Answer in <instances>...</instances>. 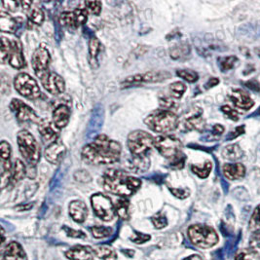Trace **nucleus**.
<instances>
[{
  "instance_id": "nucleus-1",
  "label": "nucleus",
  "mask_w": 260,
  "mask_h": 260,
  "mask_svg": "<svg viewBox=\"0 0 260 260\" xmlns=\"http://www.w3.org/2000/svg\"><path fill=\"white\" fill-rule=\"evenodd\" d=\"M122 146L118 142L109 139L106 135H100L95 141L83 147V161L90 165H109L118 162Z\"/></svg>"
},
{
  "instance_id": "nucleus-2",
  "label": "nucleus",
  "mask_w": 260,
  "mask_h": 260,
  "mask_svg": "<svg viewBox=\"0 0 260 260\" xmlns=\"http://www.w3.org/2000/svg\"><path fill=\"white\" fill-rule=\"evenodd\" d=\"M103 184L107 192L126 198L141 188L142 180L122 171L108 170L104 175Z\"/></svg>"
},
{
  "instance_id": "nucleus-3",
  "label": "nucleus",
  "mask_w": 260,
  "mask_h": 260,
  "mask_svg": "<svg viewBox=\"0 0 260 260\" xmlns=\"http://www.w3.org/2000/svg\"><path fill=\"white\" fill-rule=\"evenodd\" d=\"M154 147L163 157L170 160L173 165L182 167L184 155L182 153V143L172 136H160L155 138Z\"/></svg>"
},
{
  "instance_id": "nucleus-4",
  "label": "nucleus",
  "mask_w": 260,
  "mask_h": 260,
  "mask_svg": "<svg viewBox=\"0 0 260 260\" xmlns=\"http://www.w3.org/2000/svg\"><path fill=\"white\" fill-rule=\"evenodd\" d=\"M144 123L155 133L166 135L176 130L179 121L175 112L165 109H157L145 118Z\"/></svg>"
},
{
  "instance_id": "nucleus-5",
  "label": "nucleus",
  "mask_w": 260,
  "mask_h": 260,
  "mask_svg": "<svg viewBox=\"0 0 260 260\" xmlns=\"http://www.w3.org/2000/svg\"><path fill=\"white\" fill-rule=\"evenodd\" d=\"M17 140L19 150L25 162L30 167H35L40 160L41 155L40 147L36 138L28 131L22 130L18 133Z\"/></svg>"
},
{
  "instance_id": "nucleus-6",
  "label": "nucleus",
  "mask_w": 260,
  "mask_h": 260,
  "mask_svg": "<svg viewBox=\"0 0 260 260\" xmlns=\"http://www.w3.org/2000/svg\"><path fill=\"white\" fill-rule=\"evenodd\" d=\"M154 141L155 138L152 135L145 131L137 130L130 133L127 143L131 154L135 158H146L154 146Z\"/></svg>"
},
{
  "instance_id": "nucleus-7",
  "label": "nucleus",
  "mask_w": 260,
  "mask_h": 260,
  "mask_svg": "<svg viewBox=\"0 0 260 260\" xmlns=\"http://www.w3.org/2000/svg\"><path fill=\"white\" fill-rule=\"evenodd\" d=\"M188 237L193 245L201 248H213L218 243V236L211 226L195 224L188 228Z\"/></svg>"
},
{
  "instance_id": "nucleus-8",
  "label": "nucleus",
  "mask_w": 260,
  "mask_h": 260,
  "mask_svg": "<svg viewBox=\"0 0 260 260\" xmlns=\"http://www.w3.org/2000/svg\"><path fill=\"white\" fill-rule=\"evenodd\" d=\"M16 91L29 100H36L41 95L39 85L35 78L27 73H19L14 79Z\"/></svg>"
},
{
  "instance_id": "nucleus-9",
  "label": "nucleus",
  "mask_w": 260,
  "mask_h": 260,
  "mask_svg": "<svg viewBox=\"0 0 260 260\" xmlns=\"http://www.w3.org/2000/svg\"><path fill=\"white\" fill-rule=\"evenodd\" d=\"M92 208L95 214L104 221H111L115 217V206L107 195L96 193L91 198Z\"/></svg>"
},
{
  "instance_id": "nucleus-10",
  "label": "nucleus",
  "mask_w": 260,
  "mask_h": 260,
  "mask_svg": "<svg viewBox=\"0 0 260 260\" xmlns=\"http://www.w3.org/2000/svg\"><path fill=\"white\" fill-rule=\"evenodd\" d=\"M171 78V73L167 71H149L142 74H136L134 76L128 77L122 85L125 87L138 85L142 83H156L162 82Z\"/></svg>"
},
{
  "instance_id": "nucleus-11",
  "label": "nucleus",
  "mask_w": 260,
  "mask_h": 260,
  "mask_svg": "<svg viewBox=\"0 0 260 260\" xmlns=\"http://www.w3.org/2000/svg\"><path fill=\"white\" fill-rule=\"evenodd\" d=\"M51 60V56L48 49L44 46L37 48L31 59L32 69L36 72V76L40 79L46 73L49 72V64Z\"/></svg>"
},
{
  "instance_id": "nucleus-12",
  "label": "nucleus",
  "mask_w": 260,
  "mask_h": 260,
  "mask_svg": "<svg viewBox=\"0 0 260 260\" xmlns=\"http://www.w3.org/2000/svg\"><path fill=\"white\" fill-rule=\"evenodd\" d=\"M10 109L15 113L17 119L21 122H32L38 124L40 123V120L36 111L21 100L13 99L10 103Z\"/></svg>"
},
{
  "instance_id": "nucleus-13",
  "label": "nucleus",
  "mask_w": 260,
  "mask_h": 260,
  "mask_svg": "<svg viewBox=\"0 0 260 260\" xmlns=\"http://www.w3.org/2000/svg\"><path fill=\"white\" fill-rule=\"evenodd\" d=\"M88 11L86 8H77L72 12H63L59 17V23L70 28H76L86 24Z\"/></svg>"
},
{
  "instance_id": "nucleus-14",
  "label": "nucleus",
  "mask_w": 260,
  "mask_h": 260,
  "mask_svg": "<svg viewBox=\"0 0 260 260\" xmlns=\"http://www.w3.org/2000/svg\"><path fill=\"white\" fill-rule=\"evenodd\" d=\"M40 81L42 86L52 95H60L66 90L64 80L56 72L49 71L43 77L40 78Z\"/></svg>"
},
{
  "instance_id": "nucleus-15",
  "label": "nucleus",
  "mask_w": 260,
  "mask_h": 260,
  "mask_svg": "<svg viewBox=\"0 0 260 260\" xmlns=\"http://www.w3.org/2000/svg\"><path fill=\"white\" fill-rule=\"evenodd\" d=\"M66 152H67V148L64 144L58 140L57 142H53L48 145L44 152V156L49 163L56 165V164H59V162L62 160Z\"/></svg>"
},
{
  "instance_id": "nucleus-16",
  "label": "nucleus",
  "mask_w": 260,
  "mask_h": 260,
  "mask_svg": "<svg viewBox=\"0 0 260 260\" xmlns=\"http://www.w3.org/2000/svg\"><path fill=\"white\" fill-rule=\"evenodd\" d=\"M57 129L58 128L53 124V122L49 121L47 119L41 120L38 125V131L40 133L42 140L49 144L58 141L59 133Z\"/></svg>"
},
{
  "instance_id": "nucleus-17",
  "label": "nucleus",
  "mask_w": 260,
  "mask_h": 260,
  "mask_svg": "<svg viewBox=\"0 0 260 260\" xmlns=\"http://www.w3.org/2000/svg\"><path fill=\"white\" fill-rule=\"evenodd\" d=\"M9 63L12 68L17 70L23 69L25 64L23 46L21 41L17 38H14L12 40V49L9 56Z\"/></svg>"
},
{
  "instance_id": "nucleus-18",
  "label": "nucleus",
  "mask_w": 260,
  "mask_h": 260,
  "mask_svg": "<svg viewBox=\"0 0 260 260\" xmlns=\"http://www.w3.org/2000/svg\"><path fill=\"white\" fill-rule=\"evenodd\" d=\"M66 256L71 260H93L94 248L86 246H75L66 252Z\"/></svg>"
},
{
  "instance_id": "nucleus-19",
  "label": "nucleus",
  "mask_w": 260,
  "mask_h": 260,
  "mask_svg": "<svg viewBox=\"0 0 260 260\" xmlns=\"http://www.w3.org/2000/svg\"><path fill=\"white\" fill-rule=\"evenodd\" d=\"M71 119L70 107L60 105L53 112V124L58 128L62 129L68 126Z\"/></svg>"
},
{
  "instance_id": "nucleus-20",
  "label": "nucleus",
  "mask_w": 260,
  "mask_h": 260,
  "mask_svg": "<svg viewBox=\"0 0 260 260\" xmlns=\"http://www.w3.org/2000/svg\"><path fill=\"white\" fill-rule=\"evenodd\" d=\"M230 100L235 105V107L240 108V109L248 110L254 105V103L250 99V96L246 92H244L243 90H239V89L234 90L230 94Z\"/></svg>"
},
{
  "instance_id": "nucleus-21",
  "label": "nucleus",
  "mask_w": 260,
  "mask_h": 260,
  "mask_svg": "<svg viewBox=\"0 0 260 260\" xmlns=\"http://www.w3.org/2000/svg\"><path fill=\"white\" fill-rule=\"evenodd\" d=\"M70 214L71 218L78 223H82L88 215V209L87 206L79 200L71 202L70 204Z\"/></svg>"
},
{
  "instance_id": "nucleus-22",
  "label": "nucleus",
  "mask_w": 260,
  "mask_h": 260,
  "mask_svg": "<svg viewBox=\"0 0 260 260\" xmlns=\"http://www.w3.org/2000/svg\"><path fill=\"white\" fill-rule=\"evenodd\" d=\"M3 260H27V256L19 243L11 242L4 250Z\"/></svg>"
},
{
  "instance_id": "nucleus-23",
  "label": "nucleus",
  "mask_w": 260,
  "mask_h": 260,
  "mask_svg": "<svg viewBox=\"0 0 260 260\" xmlns=\"http://www.w3.org/2000/svg\"><path fill=\"white\" fill-rule=\"evenodd\" d=\"M222 172L226 178L229 180H239L246 175V168L240 163L225 164L222 167Z\"/></svg>"
},
{
  "instance_id": "nucleus-24",
  "label": "nucleus",
  "mask_w": 260,
  "mask_h": 260,
  "mask_svg": "<svg viewBox=\"0 0 260 260\" xmlns=\"http://www.w3.org/2000/svg\"><path fill=\"white\" fill-rule=\"evenodd\" d=\"M101 42L96 37H92L89 43V61L93 69L99 67L98 57L101 52Z\"/></svg>"
},
{
  "instance_id": "nucleus-25",
  "label": "nucleus",
  "mask_w": 260,
  "mask_h": 260,
  "mask_svg": "<svg viewBox=\"0 0 260 260\" xmlns=\"http://www.w3.org/2000/svg\"><path fill=\"white\" fill-rule=\"evenodd\" d=\"M0 28L3 32H14L17 29V22L7 13H0Z\"/></svg>"
},
{
  "instance_id": "nucleus-26",
  "label": "nucleus",
  "mask_w": 260,
  "mask_h": 260,
  "mask_svg": "<svg viewBox=\"0 0 260 260\" xmlns=\"http://www.w3.org/2000/svg\"><path fill=\"white\" fill-rule=\"evenodd\" d=\"M26 175V168L24 163L20 159H16L13 163L12 167V181L17 183L21 181Z\"/></svg>"
},
{
  "instance_id": "nucleus-27",
  "label": "nucleus",
  "mask_w": 260,
  "mask_h": 260,
  "mask_svg": "<svg viewBox=\"0 0 260 260\" xmlns=\"http://www.w3.org/2000/svg\"><path fill=\"white\" fill-rule=\"evenodd\" d=\"M115 206V213L120 218L124 220L130 219V203L127 199H120L116 202Z\"/></svg>"
},
{
  "instance_id": "nucleus-28",
  "label": "nucleus",
  "mask_w": 260,
  "mask_h": 260,
  "mask_svg": "<svg viewBox=\"0 0 260 260\" xmlns=\"http://www.w3.org/2000/svg\"><path fill=\"white\" fill-rule=\"evenodd\" d=\"M94 248L95 254L101 259L103 260H116L117 253L115 250L110 247L107 246H98Z\"/></svg>"
},
{
  "instance_id": "nucleus-29",
  "label": "nucleus",
  "mask_w": 260,
  "mask_h": 260,
  "mask_svg": "<svg viewBox=\"0 0 260 260\" xmlns=\"http://www.w3.org/2000/svg\"><path fill=\"white\" fill-rule=\"evenodd\" d=\"M223 157L229 160H238L242 158L243 156V150L240 148L238 144H231L225 147L223 152H222Z\"/></svg>"
},
{
  "instance_id": "nucleus-30",
  "label": "nucleus",
  "mask_w": 260,
  "mask_h": 260,
  "mask_svg": "<svg viewBox=\"0 0 260 260\" xmlns=\"http://www.w3.org/2000/svg\"><path fill=\"white\" fill-rule=\"evenodd\" d=\"M12 49V40L2 36L1 37V52H0V59L1 62L4 63L6 59H9V56Z\"/></svg>"
},
{
  "instance_id": "nucleus-31",
  "label": "nucleus",
  "mask_w": 260,
  "mask_h": 260,
  "mask_svg": "<svg viewBox=\"0 0 260 260\" xmlns=\"http://www.w3.org/2000/svg\"><path fill=\"white\" fill-rule=\"evenodd\" d=\"M212 168H213V165L210 161L206 162L203 166H192L191 167L192 172L201 178H208L212 171Z\"/></svg>"
},
{
  "instance_id": "nucleus-32",
  "label": "nucleus",
  "mask_w": 260,
  "mask_h": 260,
  "mask_svg": "<svg viewBox=\"0 0 260 260\" xmlns=\"http://www.w3.org/2000/svg\"><path fill=\"white\" fill-rule=\"evenodd\" d=\"M185 126L189 129V130L202 131L205 127V122L201 118L200 115H196V116H192L190 118L186 120L185 122Z\"/></svg>"
},
{
  "instance_id": "nucleus-33",
  "label": "nucleus",
  "mask_w": 260,
  "mask_h": 260,
  "mask_svg": "<svg viewBox=\"0 0 260 260\" xmlns=\"http://www.w3.org/2000/svg\"><path fill=\"white\" fill-rule=\"evenodd\" d=\"M186 91V86L182 82H175L170 85V93L175 99H180Z\"/></svg>"
},
{
  "instance_id": "nucleus-34",
  "label": "nucleus",
  "mask_w": 260,
  "mask_h": 260,
  "mask_svg": "<svg viewBox=\"0 0 260 260\" xmlns=\"http://www.w3.org/2000/svg\"><path fill=\"white\" fill-rule=\"evenodd\" d=\"M92 235L95 237V239H103L110 236L112 234V229L109 227L105 226H94L90 228Z\"/></svg>"
},
{
  "instance_id": "nucleus-35",
  "label": "nucleus",
  "mask_w": 260,
  "mask_h": 260,
  "mask_svg": "<svg viewBox=\"0 0 260 260\" xmlns=\"http://www.w3.org/2000/svg\"><path fill=\"white\" fill-rule=\"evenodd\" d=\"M249 229L252 232L260 231V205L254 209L252 215L250 217Z\"/></svg>"
},
{
  "instance_id": "nucleus-36",
  "label": "nucleus",
  "mask_w": 260,
  "mask_h": 260,
  "mask_svg": "<svg viewBox=\"0 0 260 260\" xmlns=\"http://www.w3.org/2000/svg\"><path fill=\"white\" fill-rule=\"evenodd\" d=\"M28 18H29L30 22L39 25V24H42L44 21V13L39 7H36V8H32V10L30 9Z\"/></svg>"
},
{
  "instance_id": "nucleus-37",
  "label": "nucleus",
  "mask_w": 260,
  "mask_h": 260,
  "mask_svg": "<svg viewBox=\"0 0 260 260\" xmlns=\"http://www.w3.org/2000/svg\"><path fill=\"white\" fill-rule=\"evenodd\" d=\"M177 74L180 78L189 83L196 82L199 78L198 74L195 71H188V70H180L177 71Z\"/></svg>"
},
{
  "instance_id": "nucleus-38",
  "label": "nucleus",
  "mask_w": 260,
  "mask_h": 260,
  "mask_svg": "<svg viewBox=\"0 0 260 260\" xmlns=\"http://www.w3.org/2000/svg\"><path fill=\"white\" fill-rule=\"evenodd\" d=\"M0 153H1V161H10L12 148L11 145L5 141H2L0 143Z\"/></svg>"
},
{
  "instance_id": "nucleus-39",
  "label": "nucleus",
  "mask_w": 260,
  "mask_h": 260,
  "mask_svg": "<svg viewBox=\"0 0 260 260\" xmlns=\"http://www.w3.org/2000/svg\"><path fill=\"white\" fill-rule=\"evenodd\" d=\"M189 52V48L188 45L186 44H181L179 46L174 48L172 51H171V57L173 59H179L185 55H187V53Z\"/></svg>"
},
{
  "instance_id": "nucleus-40",
  "label": "nucleus",
  "mask_w": 260,
  "mask_h": 260,
  "mask_svg": "<svg viewBox=\"0 0 260 260\" xmlns=\"http://www.w3.org/2000/svg\"><path fill=\"white\" fill-rule=\"evenodd\" d=\"M85 6L92 14H94L95 16H99L102 11L103 4L101 1H86Z\"/></svg>"
},
{
  "instance_id": "nucleus-41",
  "label": "nucleus",
  "mask_w": 260,
  "mask_h": 260,
  "mask_svg": "<svg viewBox=\"0 0 260 260\" xmlns=\"http://www.w3.org/2000/svg\"><path fill=\"white\" fill-rule=\"evenodd\" d=\"M238 60L236 57L234 56H230V57H226L223 59H220V68L223 71H230L234 68L236 61Z\"/></svg>"
},
{
  "instance_id": "nucleus-42",
  "label": "nucleus",
  "mask_w": 260,
  "mask_h": 260,
  "mask_svg": "<svg viewBox=\"0 0 260 260\" xmlns=\"http://www.w3.org/2000/svg\"><path fill=\"white\" fill-rule=\"evenodd\" d=\"M151 221L157 229H163L168 225V220H167L165 215H163L162 213H158V214L154 215L153 217L151 218Z\"/></svg>"
},
{
  "instance_id": "nucleus-43",
  "label": "nucleus",
  "mask_w": 260,
  "mask_h": 260,
  "mask_svg": "<svg viewBox=\"0 0 260 260\" xmlns=\"http://www.w3.org/2000/svg\"><path fill=\"white\" fill-rule=\"evenodd\" d=\"M250 248L256 254L260 253V231L253 232V235L250 238Z\"/></svg>"
},
{
  "instance_id": "nucleus-44",
  "label": "nucleus",
  "mask_w": 260,
  "mask_h": 260,
  "mask_svg": "<svg viewBox=\"0 0 260 260\" xmlns=\"http://www.w3.org/2000/svg\"><path fill=\"white\" fill-rule=\"evenodd\" d=\"M159 104L161 109H165V110H170L172 111V109H174L177 107L176 103L174 101H172L170 98H161L159 100Z\"/></svg>"
},
{
  "instance_id": "nucleus-45",
  "label": "nucleus",
  "mask_w": 260,
  "mask_h": 260,
  "mask_svg": "<svg viewBox=\"0 0 260 260\" xmlns=\"http://www.w3.org/2000/svg\"><path fill=\"white\" fill-rule=\"evenodd\" d=\"M235 260H258L257 254L252 250H245L237 255Z\"/></svg>"
},
{
  "instance_id": "nucleus-46",
  "label": "nucleus",
  "mask_w": 260,
  "mask_h": 260,
  "mask_svg": "<svg viewBox=\"0 0 260 260\" xmlns=\"http://www.w3.org/2000/svg\"><path fill=\"white\" fill-rule=\"evenodd\" d=\"M171 192L173 193V195L177 198L179 199H185L189 196L190 191L188 189H185V188H171Z\"/></svg>"
},
{
  "instance_id": "nucleus-47",
  "label": "nucleus",
  "mask_w": 260,
  "mask_h": 260,
  "mask_svg": "<svg viewBox=\"0 0 260 260\" xmlns=\"http://www.w3.org/2000/svg\"><path fill=\"white\" fill-rule=\"evenodd\" d=\"M131 240L136 243V244H143L147 241L150 240V236L146 235V234H142V233H136V236L131 238Z\"/></svg>"
},
{
  "instance_id": "nucleus-48",
  "label": "nucleus",
  "mask_w": 260,
  "mask_h": 260,
  "mask_svg": "<svg viewBox=\"0 0 260 260\" xmlns=\"http://www.w3.org/2000/svg\"><path fill=\"white\" fill-rule=\"evenodd\" d=\"M221 110L229 118L232 119L234 121H237L239 119L238 118V114H237L236 111L234 109H232L231 107H228V106H224V107H221Z\"/></svg>"
},
{
  "instance_id": "nucleus-49",
  "label": "nucleus",
  "mask_w": 260,
  "mask_h": 260,
  "mask_svg": "<svg viewBox=\"0 0 260 260\" xmlns=\"http://www.w3.org/2000/svg\"><path fill=\"white\" fill-rule=\"evenodd\" d=\"M64 231L67 232V235L69 237H73V238H85V234L81 231L73 230L70 229L69 227H64Z\"/></svg>"
},
{
  "instance_id": "nucleus-50",
  "label": "nucleus",
  "mask_w": 260,
  "mask_h": 260,
  "mask_svg": "<svg viewBox=\"0 0 260 260\" xmlns=\"http://www.w3.org/2000/svg\"><path fill=\"white\" fill-rule=\"evenodd\" d=\"M2 5L9 11H16L17 8H18V5H19V2H16V1H8V2H2Z\"/></svg>"
},
{
  "instance_id": "nucleus-51",
  "label": "nucleus",
  "mask_w": 260,
  "mask_h": 260,
  "mask_svg": "<svg viewBox=\"0 0 260 260\" xmlns=\"http://www.w3.org/2000/svg\"><path fill=\"white\" fill-rule=\"evenodd\" d=\"M246 85L248 86L249 89H251V90H254V91H259V84L256 82L255 80H251V81H248V82L247 83Z\"/></svg>"
},
{
  "instance_id": "nucleus-52",
  "label": "nucleus",
  "mask_w": 260,
  "mask_h": 260,
  "mask_svg": "<svg viewBox=\"0 0 260 260\" xmlns=\"http://www.w3.org/2000/svg\"><path fill=\"white\" fill-rule=\"evenodd\" d=\"M218 83H219V80L217 78H212L209 80V82L206 84V86H207V88H211L213 86H216Z\"/></svg>"
},
{
  "instance_id": "nucleus-53",
  "label": "nucleus",
  "mask_w": 260,
  "mask_h": 260,
  "mask_svg": "<svg viewBox=\"0 0 260 260\" xmlns=\"http://www.w3.org/2000/svg\"><path fill=\"white\" fill-rule=\"evenodd\" d=\"M223 131H224V128H223L222 126H220V125H215V126L213 127V132H214L215 134L221 135V134L223 133Z\"/></svg>"
},
{
  "instance_id": "nucleus-54",
  "label": "nucleus",
  "mask_w": 260,
  "mask_h": 260,
  "mask_svg": "<svg viewBox=\"0 0 260 260\" xmlns=\"http://www.w3.org/2000/svg\"><path fill=\"white\" fill-rule=\"evenodd\" d=\"M183 260H203L200 255H197V254H193V255H190L188 257H186L185 259Z\"/></svg>"
}]
</instances>
